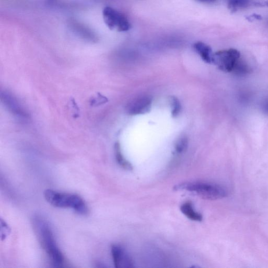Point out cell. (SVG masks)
Here are the masks:
<instances>
[{"label": "cell", "instance_id": "obj_16", "mask_svg": "<svg viewBox=\"0 0 268 268\" xmlns=\"http://www.w3.org/2000/svg\"><path fill=\"white\" fill-rule=\"evenodd\" d=\"M196 1L204 3H213L217 1V0H196Z\"/></svg>", "mask_w": 268, "mask_h": 268}, {"label": "cell", "instance_id": "obj_6", "mask_svg": "<svg viewBox=\"0 0 268 268\" xmlns=\"http://www.w3.org/2000/svg\"><path fill=\"white\" fill-rule=\"evenodd\" d=\"M114 264L117 268H131L133 264L131 258L121 246L114 245L111 247Z\"/></svg>", "mask_w": 268, "mask_h": 268}, {"label": "cell", "instance_id": "obj_7", "mask_svg": "<svg viewBox=\"0 0 268 268\" xmlns=\"http://www.w3.org/2000/svg\"><path fill=\"white\" fill-rule=\"evenodd\" d=\"M152 100L149 97L144 96L130 103L127 111L131 115H140L149 112L151 108Z\"/></svg>", "mask_w": 268, "mask_h": 268}, {"label": "cell", "instance_id": "obj_12", "mask_svg": "<svg viewBox=\"0 0 268 268\" xmlns=\"http://www.w3.org/2000/svg\"><path fill=\"white\" fill-rule=\"evenodd\" d=\"M227 1L229 9L232 12L243 9L249 4V0H227Z\"/></svg>", "mask_w": 268, "mask_h": 268}, {"label": "cell", "instance_id": "obj_15", "mask_svg": "<svg viewBox=\"0 0 268 268\" xmlns=\"http://www.w3.org/2000/svg\"><path fill=\"white\" fill-rule=\"evenodd\" d=\"M11 232L10 227L2 219H1V238L2 240H4L9 235Z\"/></svg>", "mask_w": 268, "mask_h": 268}, {"label": "cell", "instance_id": "obj_3", "mask_svg": "<svg viewBox=\"0 0 268 268\" xmlns=\"http://www.w3.org/2000/svg\"><path fill=\"white\" fill-rule=\"evenodd\" d=\"M44 197L49 204L57 208H70L82 215L88 213V208L84 200L76 194L62 193L48 189Z\"/></svg>", "mask_w": 268, "mask_h": 268}, {"label": "cell", "instance_id": "obj_5", "mask_svg": "<svg viewBox=\"0 0 268 268\" xmlns=\"http://www.w3.org/2000/svg\"><path fill=\"white\" fill-rule=\"evenodd\" d=\"M103 16L105 24L111 30L126 31L131 29V24L126 16L112 7H105Z\"/></svg>", "mask_w": 268, "mask_h": 268}, {"label": "cell", "instance_id": "obj_9", "mask_svg": "<svg viewBox=\"0 0 268 268\" xmlns=\"http://www.w3.org/2000/svg\"><path fill=\"white\" fill-rule=\"evenodd\" d=\"M181 212L190 220L193 221L201 222L203 220L202 215L195 210L191 202L184 203L180 207Z\"/></svg>", "mask_w": 268, "mask_h": 268}, {"label": "cell", "instance_id": "obj_4", "mask_svg": "<svg viewBox=\"0 0 268 268\" xmlns=\"http://www.w3.org/2000/svg\"><path fill=\"white\" fill-rule=\"evenodd\" d=\"M240 60V52L235 49L231 48L213 54L212 63L219 69L225 72H233Z\"/></svg>", "mask_w": 268, "mask_h": 268}, {"label": "cell", "instance_id": "obj_1", "mask_svg": "<svg viewBox=\"0 0 268 268\" xmlns=\"http://www.w3.org/2000/svg\"><path fill=\"white\" fill-rule=\"evenodd\" d=\"M34 223L40 242L53 265L55 267H61L64 264V257L57 245L50 225L39 218H35Z\"/></svg>", "mask_w": 268, "mask_h": 268}, {"label": "cell", "instance_id": "obj_11", "mask_svg": "<svg viewBox=\"0 0 268 268\" xmlns=\"http://www.w3.org/2000/svg\"><path fill=\"white\" fill-rule=\"evenodd\" d=\"M116 157L119 165L127 171H132L133 167L130 162L126 160L121 153L119 144H117L115 146Z\"/></svg>", "mask_w": 268, "mask_h": 268}, {"label": "cell", "instance_id": "obj_17", "mask_svg": "<svg viewBox=\"0 0 268 268\" xmlns=\"http://www.w3.org/2000/svg\"><path fill=\"white\" fill-rule=\"evenodd\" d=\"M265 111L267 113H268V102L267 103V104L266 105Z\"/></svg>", "mask_w": 268, "mask_h": 268}, {"label": "cell", "instance_id": "obj_10", "mask_svg": "<svg viewBox=\"0 0 268 268\" xmlns=\"http://www.w3.org/2000/svg\"><path fill=\"white\" fill-rule=\"evenodd\" d=\"M2 98L7 107L16 115L20 116H25V113L20 107L19 103L14 99L12 95L4 93V94H2Z\"/></svg>", "mask_w": 268, "mask_h": 268}, {"label": "cell", "instance_id": "obj_13", "mask_svg": "<svg viewBox=\"0 0 268 268\" xmlns=\"http://www.w3.org/2000/svg\"><path fill=\"white\" fill-rule=\"evenodd\" d=\"M188 140L186 136H182L177 141L175 148L177 153H182L187 149Z\"/></svg>", "mask_w": 268, "mask_h": 268}, {"label": "cell", "instance_id": "obj_14", "mask_svg": "<svg viewBox=\"0 0 268 268\" xmlns=\"http://www.w3.org/2000/svg\"><path fill=\"white\" fill-rule=\"evenodd\" d=\"M170 103L172 109V115L173 118H176L179 115L181 111V103L178 98L175 96H172L170 98Z\"/></svg>", "mask_w": 268, "mask_h": 268}, {"label": "cell", "instance_id": "obj_2", "mask_svg": "<svg viewBox=\"0 0 268 268\" xmlns=\"http://www.w3.org/2000/svg\"><path fill=\"white\" fill-rule=\"evenodd\" d=\"M174 189L190 192L203 199L210 200L221 199L227 196V191L223 186L205 182H184L176 185Z\"/></svg>", "mask_w": 268, "mask_h": 268}, {"label": "cell", "instance_id": "obj_8", "mask_svg": "<svg viewBox=\"0 0 268 268\" xmlns=\"http://www.w3.org/2000/svg\"><path fill=\"white\" fill-rule=\"evenodd\" d=\"M194 48L203 60L208 63H212L213 54L210 46L204 43L198 42L194 44Z\"/></svg>", "mask_w": 268, "mask_h": 268}]
</instances>
